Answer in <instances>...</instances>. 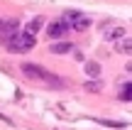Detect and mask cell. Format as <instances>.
Masks as SVG:
<instances>
[{
    "label": "cell",
    "mask_w": 132,
    "mask_h": 130,
    "mask_svg": "<svg viewBox=\"0 0 132 130\" xmlns=\"http://www.w3.org/2000/svg\"><path fill=\"white\" fill-rule=\"evenodd\" d=\"M49 52L52 54H66V52H73V44L71 42H54Z\"/></svg>",
    "instance_id": "5b68a950"
},
{
    "label": "cell",
    "mask_w": 132,
    "mask_h": 130,
    "mask_svg": "<svg viewBox=\"0 0 132 130\" xmlns=\"http://www.w3.org/2000/svg\"><path fill=\"white\" fill-rule=\"evenodd\" d=\"M22 74H24L27 79H32V81L47 83V86H52V88L61 86V79L54 76L52 71H47L44 66H37V64H22Z\"/></svg>",
    "instance_id": "6da1fadb"
},
{
    "label": "cell",
    "mask_w": 132,
    "mask_h": 130,
    "mask_svg": "<svg viewBox=\"0 0 132 130\" xmlns=\"http://www.w3.org/2000/svg\"><path fill=\"white\" fill-rule=\"evenodd\" d=\"M100 88H103L100 81H88V83H86V91H90V93H98Z\"/></svg>",
    "instance_id": "7c38bea8"
},
{
    "label": "cell",
    "mask_w": 132,
    "mask_h": 130,
    "mask_svg": "<svg viewBox=\"0 0 132 130\" xmlns=\"http://www.w3.org/2000/svg\"><path fill=\"white\" fill-rule=\"evenodd\" d=\"M42 25H44V17H34V20H29L27 32H29V34H37L39 29H42Z\"/></svg>",
    "instance_id": "ba28073f"
},
{
    "label": "cell",
    "mask_w": 132,
    "mask_h": 130,
    "mask_svg": "<svg viewBox=\"0 0 132 130\" xmlns=\"http://www.w3.org/2000/svg\"><path fill=\"white\" fill-rule=\"evenodd\" d=\"M34 44H37V37H34V34H29L27 29H22V32H17L15 37L7 39L10 52H29Z\"/></svg>",
    "instance_id": "7a4b0ae2"
},
{
    "label": "cell",
    "mask_w": 132,
    "mask_h": 130,
    "mask_svg": "<svg viewBox=\"0 0 132 130\" xmlns=\"http://www.w3.org/2000/svg\"><path fill=\"white\" fill-rule=\"evenodd\" d=\"M120 98H122V101H132V86H130V83H125V86H122Z\"/></svg>",
    "instance_id": "8fae6325"
},
{
    "label": "cell",
    "mask_w": 132,
    "mask_h": 130,
    "mask_svg": "<svg viewBox=\"0 0 132 130\" xmlns=\"http://www.w3.org/2000/svg\"><path fill=\"white\" fill-rule=\"evenodd\" d=\"M0 27H3V20H0Z\"/></svg>",
    "instance_id": "4fadbf2b"
},
{
    "label": "cell",
    "mask_w": 132,
    "mask_h": 130,
    "mask_svg": "<svg viewBox=\"0 0 132 130\" xmlns=\"http://www.w3.org/2000/svg\"><path fill=\"white\" fill-rule=\"evenodd\" d=\"M130 49H132V39L125 34V37H120L118 39V52L120 54H130Z\"/></svg>",
    "instance_id": "52a82bcc"
},
{
    "label": "cell",
    "mask_w": 132,
    "mask_h": 130,
    "mask_svg": "<svg viewBox=\"0 0 132 130\" xmlns=\"http://www.w3.org/2000/svg\"><path fill=\"white\" fill-rule=\"evenodd\" d=\"M66 29H69V27H66L61 20H59V22H52V25L47 27V37H49V39H61L64 34H66Z\"/></svg>",
    "instance_id": "277c9868"
},
{
    "label": "cell",
    "mask_w": 132,
    "mask_h": 130,
    "mask_svg": "<svg viewBox=\"0 0 132 130\" xmlns=\"http://www.w3.org/2000/svg\"><path fill=\"white\" fill-rule=\"evenodd\" d=\"M86 74L93 76V79H98L100 76V64L98 62H86Z\"/></svg>",
    "instance_id": "9c48e42d"
},
{
    "label": "cell",
    "mask_w": 132,
    "mask_h": 130,
    "mask_svg": "<svg viewBox=\"0 0 132 130\" xmlns=\"http://www.w3.org/2000/svg\"><path fill=\"white\" fill-rule=\"evenodd\" d=\"M100 125H105V128H125L127 125V123H122V120H103V118H100Z\"/></svg>",
    "instance_id": "30bf717a"
},
{
    "label": "cell",
    "mask_w": 132,
    "mask_h": 130,
    "mask_svg": "<svg viewBox=\"0 0 132 130\" xmlns=\"http://www.w3.org/2000/svg\"><path fill=\"white\" fill-rule=\"evenodd\" d=\"M125 32H127V29L125 27H113V29H108V32H105V39H110V42H118L120 37H125Z\"/></svg>",
    "instance_id": "8992f818"
},
{
    "label": "cell",
    "mask_w": 132,
    "mask_h": 130,
    "mask_svg": "<svg viewBox=\"0 0 132 130\" xmlns=\"http://www.w3.org/2000/svg\"><path fill=\"white\" fill-rule=\"evenodd\" d=\"M20 32V22L17 20H3V27H0V42H7L10 37H15V34Z\"/></svg>",
    "instance_id": "3957f363"
}]
</instances>
